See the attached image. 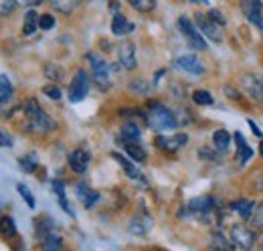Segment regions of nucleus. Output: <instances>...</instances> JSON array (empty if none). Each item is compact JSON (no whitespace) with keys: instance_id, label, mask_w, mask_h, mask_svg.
<instances>
[{"instance_id":"f257e3e1","label":"nucleus","mask_w":263,"mask_h":251,"mask_svg":"<svg viewBox=\"0 0 263 251\" xmlns=\"http://www.w3.org/2000/svg\"><path fill=\"white\" fill-rule=\"evenodd\" d=\"M144 122L156 132H164V130H174L178 126L176 114L172 110H168L164 103L160 101H150L148 110L144 112Z\"/></svg>"},{"instance_id":"f03ea898","label":"nucleus","mask_w":263,"mask_h":251,"mask_svg":"<svg viewBox=\"0 0 263 251\" xmlns=\"http://www.w3.org/2000/svg\"><path fill=\"white\" fill-rule=\"evenodd\" d=\"M25 114H27V122H29V128L33 130L34 134H49L53 132L57 124L55 120L45 114V110L39 105V101L34 97H29L27 103H25Z\"/></svg>"},{"instance_id":"7ed1b4c3","label":"nucleus","mask_w":263,"mask_h":251,"mask_svg":"<svg viewBox=\"0 0 263 251\" xmlns=\"http://www.w3.org/2000/svg\"><path fill=\"white\" fill-rule=\"evenodd\" d=\"M178 29H180L184 41L189 43L191 49H195V51H206V49H209V47H206V41H204V37H202V32L198 31V27H195V23H193L189 16H180V19H178Z\"/></svg>"},{"instance_id":"20e7f679","label":"nucleus","mask_w":263,"mask_h":251,"mask_svg":"<svg viewBox=\"0 0 263 251\" xmlns=\"http://www.w3.org/2000/svg\"><path fill=\"white\" fill-rule=\"evenodd\" d=\"M87 61L91 63V75H93V81L99 89H109L111 87V75H109V65L99 57L98 53H89L87 55Z\"/></svg>"},{"instance_id":"39448f33","label":"nucleus","mask_w":263,"mask_h":251,"mask_svg":"<svg viewBox=\"0 0 263 251\" xmlns=\"http://www.w3.org/2000/svg\"><path fill=\"white\" fill-rule=\"evenodd\" d=\"M195 23H197L198 31L202 32V37H206L209 41H213V43H221L223 41V29H221V25L215 23L209 14L197 12L195 14Z\"/></svg>"},{"instance_id":"423d86ee","label":"nucleus","mask_w":263,"mask_h":251,"mask_svg":"<svg viewBox=\"0 0 263 251\" xmlns=\"http://www.w3.org/2000/svg\"><path fill=\"white\" fill-rule=\"evenodd\" d=\"M87 92H89V75L85 69H79L69 83V101H73V103L81 101L87 95Z\"/></svg>"},{"instance_id":"0eeeda50","label":"nucleus","mask_w":263,"mask_h":251,"mask_svg":"<svg viewBox=\"0 0 263 251\" xmlns=\"http://www.w3.org/2000/svg\"><path fill=\"white\" fill-rule=\"evenodd\" d=\"M231 241L239 249L251 251L253 245H255V233L249 227H245V225H233L231 227Z\"/></svg>"},{"instance_id":"6e6552de","label":"nucleus","mask_w":263,"mask_h":251,"mask_svg":"<svg viewBox=\"0 0 263 251\" xmlns=\"http://www.w3.org/2000/svg\"><path fill=\"white\" fill-rule=\"evenodd\" d=\"M239 83H241V87L245 89V94L249 95L253 101L263 103V79L261 77H257V75H253V73H243V75L239 77Z\"/></svg>"},{"instance_id":"1a4fd4ad","label":"nucleus","mask_w":263,"mask_h":251,"mask_svg":"<svg viewBox=\"0 0 263 251\" xmlns=\"http://www.w3.org/2000/svg\"><path fill=\"white\" fill-rule=\"evenodd\" d=\"M186 142H189V136L182 134V132L180 134H172V136H156V140H154V144L162 152H176L182 146H186Z\"/></svg>"},{"instance_id":"9d476101","label":"nucleus","mask_w":263,"mask_h":251,"mask_svg":"<svg viewBox=\"0 0 263 251\" xmlns=\"http://www.w3.org/2000/svg\"><path fill=\"white\" fill-rule=\"evenodd\" d=\"M261 0H241V10L245 14V19L255 25L257 29L263 31V12H261Z\"/></svg>"},{"instance_id":"9b49d317","label":"nucleus","mask_w":263,"mask_h":251,"mask_svg":"<svg viewBox=\"0 0 263 251\" xmlns=\"http://www.w3.org/2000/svg\"><path fill=\"white\" fill-rule=\"evenodd\" d=\"M118 59H120V65L124 67V69H136V65H138V59H136V45L130 43V41H124V43H120V47H118Z\"/></svg>"},{"instance_id":"f8f14e48","label":"nucleus","mask_w":263,"mask_h":251,"mask_svg":"<svg viewBox=\"0 0 263 251\" xmlns=\"http://www.w3.org/2000/svg\"><path fill=\"white\" fill-rule=\"evenodd\" d=\"M89 162H91V156H89V152L83 150V148H77V150H73V152L69 154V168H71L73 172H77V174H83V172L87 170Z\"/></svg>"},{"instance_id":"ddd939ff","label":"nucleus","mask_w":263,"mask_h":251,"mask_svg":"<svg viewBox=\"0 0 263 251\" xmlns=\"http://www.w3.org/2000/svg\"><path fill=\"white\" fill-rule=\"evenodd\" d=\"M174 65H176L178 69L191 73V75H202V71H204L202 63L198 61L195 55H182V57H178V59L174 61Z\"/></svg>"},{"instance_id":"4468645a","label":"nucleus","mask_w":263,"mask_h":251,"mask_svg":"<svg viewBox=\"0 0 263 251\" xmlns=\"http://www.w3.org/2000/svg\"><path fill=\"white\" fill-rule=\"evenodd\" d=\"M111 158L124 168V172L128 174V178H132V181H140V183H144V174L138 170V166L134 164V162H130L126 156H122V154H118V152H114L111 154Z\"/></svg>"},{"instance_id":"2eb2a0df","label":"nucleus","mask_w":263,"mask_h":251,"mask_svg":"<svg viewBox=\"0 0 263 251\" xmlns=\"http://www.w3.org/2000/svg\"><path fill=\"white\" fill-rule=\"evenodd\" d=\"M77 199L81 201V205H83L85 209H91L99 201V192L93 190V188H89L87 185H83V183H79V185H77Z\"/></svg>"},{"instance_id":"dca6fc26","label":"nucleus","mask_w":263,"mask_h":251,"mask_svg":"<svg viewBox=\"0 0 263 251\" xmlns=\"http://www.w3.org/2000/svg\"><path fill=\"white\" fill-rule=\"evenodd\" d=\"M213 205H215V201H213L211 196H197V199L189 201V209H191L193 213H198V215L211 213V211H213Z\"/></svg>"},{"instance_id":"f3484780","label":"nucleus","mask_w":263,"mask_h":251,"mask_svg":"<svg viewBox=\"0 0 263 251\" xmlns=\"http://www.w3.org/2000/svg\"><path fill=\"white\" fill-rule=\"evenodd\" d=\"M231 209H233L239 217L251 219L253 213H255V203H253V201H247V199H239V201H235V203L231 205Z\"/></svg>"},{"instance_id":"a211bd4d","label":"nucleus","mask_w":263,"mask_h":251,"mask_svg":"<svg viewBox=\"0 0 263 251\" xmlns=\"http://www.w3.org/2000/svg\"><path fill=\"white\" fill-rule=\"evenodd\" d=\"M134 31V25H132L130 21L124 16V14H116L114 16V21H111V32L116 34V37H124V34H128V32Z\"/></svg>"},{"instance_id":"6ab92c4d","label":"nucleus","mask_w":263,"mask_h":251,"mask_svg":"<svg viewBox=\"0 0 263 251\" xmlns=\"http://www.w3.org/2000/svg\"><path fill=\"white\" fill-rule=\"evenodd\" d=\"M235 142H237V162H241V164H245V162H249V158L253 156V150L249 148V144L245 142V138H243V134H235Z\"/></svg>"},{"instance_id":"aec40b11","label":"nucleus","mask_w":263,"mask_h":251,"mask_svg":"<svg viewBox=\"0 0 263 251\" xmlns=\"http://www.w3.org/2000/svg\"><path fill=\"white\" fill-rule=\"evenodd\" d=\"M211 247L217 251H233L235 243L229 241L221 231H213V235H211Z\"/></svg>"},{"instance_id":"412c9836","label":"nucleus","mask_w":263,"mask_h":251,"mask_svg":"<svg viewBox=\"0 0 263 251\" xmlns=\"http://www.w3.org/2000/svg\"><path fill=\"white\" fill-rule=\"evenodd\" d=\"M120 136H122L124 142H138L140 136H142V130H140V126L134 124V122H126V124L122 126V130H120Z\"/></svg>"},{"instance_id":"4be33fe9","label":"nucleus","mask_w":263,"mask_h":251,"mask_svg":"<svg viewBox=\"0 0 263 251\" xmlns=\"http://www.w3.org/2000/svg\"><path fill=\"white\" fill-rule=\"evenodd\" d=\"M213 146H215L219 152L229 150V146H231L229 132H227V130H217V132L213 134Z\"/></svg>"},{"instance_id":"5701e85b","label":"nucleus","mask_w":263,"mask_h":251,"mask_svg":"<svg viewBox=\"0 0 263 251\" xmlns=\"http://www.w3.org/2000/svg\"><path fill=\"white\" fill-rule=\"evenodd\" d=\"M53 190H55V194H57V199H59V205L63 207V211H65L67 215H71V217H75V213H73V209L69 207V203H67V196H65V185L61 183V181H55L53 183Z\"/></svg>"},{"instance_id":"b1692460","label":"nucleus","mask_w":263,"mask_h":251,"mask_svg":"<svg viewBox=\"0 0 263 251\" xmlns=\"http://www.w3.org/2000/svg\"><path fill=\"white\" fill-rule=\"evenodd\" d=\"M16 235V225H14V221L12 217H0V237L2 239H12Z\"/></svg>"},{"instance_id":"393cba45","label":"nucleus","mask_w":263,"mask_h":251,"mask_svg":"<svg viewBox=\"0 0 263 251\" xmlns=\"http://www.w3.org/2000/svg\"><path fill=\"white\" fill-rule=\"evenodd\" d=\"M61 247H63V239H61L57 233H49V235L43 239L41 251H61Z\"/></svg>"},{"instance_id":"a878e982","label":"nucleus","mask_w":263,"mask_h":251,"mask_svg":"<svg viewBox=\"0 0 263 251\" xmlns=\"http://www.w3.org/2000/svg\"><path fill=\"white\" fill-rule=\"evenodd\" d=\"M51 2V6L57 10V12H61V14H71L77 6H79V0H49Z\"/></svg>"},{"instance_id":"bb28decb","label":"nucleus","mask_w":263,"mask_h":251,"mask_svg":"<svg viewBox=\"0 0 263 251\" xmlns=\"http://www.w3.org/2000/svg\"><path fill=\"white\" fill-rule=\"evenodd\" d=\"M36 29H39V14H36L34 10H29V12L25 14V21H23V32H25L27 37H31Z\"/></svg>"},{"instance_id":"cd10ccee","label":"nucleus","mask_w":263,"mask_h":251,"mask_svg":"<svg viewBox=\"0 0 263 251\" xmlns=\"http://www.w3.org/2000/svg\"><path fill=\"white\" fill-rule=\"evenodd\" d=\"M126 152L130 154V158L134 162H146V158H148L146 150L138 142H126Z\"/></svg>"},{"instance_id":"c85d7f7f","label":"nucleus","mask_w":263,"mask_h":251,"mask_svg":"<svg viewBox=\"0 0 263 251\" xmlns=\"http://www.w3.org/2000/svg\"><path fill=\"white\" fill-rule=\"evenodd\" d=\"M128 4H130L136 12L148 14V12H152V10L156 8L158 2H156V0H128Z\"/></svg>"},{"instance_id":"c756f323","label":"nucleus","mask_w":263,"mask_h":251,"mask_svg":"<svg viewBox=\"0 0 263 251\" xmlns=\"http://www.w3.org/2000/svg\"><path fill=\"white\" fill-rule=\"evenodd\" d=\"M45 75H47L53 83H59V81H63V77H65L63 69H61L59 65H55V63H45Z\"/></svg>"},{"instance_id":"7c9ffc66","label":"nucleus","mask_w":263,"mask_h":251,"mask_svg":"<svg viewBox=\"0 0 263 251\" xmlns=\"http://www.w3.org/2000/svg\"><path fill=\"white\" fill-rule=\"evenodd\" d=\"M12 83H10V79L6 77V75H0V103H4V101H8L10 97H12Z\"/></svg>"},{"instance_id":"2f4dec72","label":"nucleus","mask_w":263,"mask_h":251,"mask_svg":"<svg viewBox=\"0 0 263 251\" xmlns=\"http://www.w3.org/2000/svg\"><path fill=\"white\" fill-rule=\"evenodd\" d=\"M193 101L198 103V105H213L215 97L211 95V92H206V89H197V92H193Z\"/></svg>"},{"instance_id":"473e14b6","label":"nucleus","mask_w":263,"mask_h":251,"mask_svg":"<svg viewBox=\"0 0 263 251\" xmlns=\"http://www.w3.org/2000/svg\"><path fill=\"white\" fill-rule=\"evenodd\" d=\"M36 164H39V162H36V156H34V154L23 156L21 160H18V166H21V170H23V172H29V174L36 170Z\"/></svg>"},{"instance_id":"72a5a7b5","label":"nucleus","mask_w":263,"mask_h":251,"mask_svg":"<svg viewBox=\"0 0 263 251\" xmlns=\"http://www.w3.org/2000/svg\"><path fill=\"white\" fill-rule=\"evenodd\" d=\"M16 190H18V194H21V196L25 199V203H27V205H29L31 209H34V207H36V203H34L33 192L29 190V187H27V185H23V183H18V185H16Z\"/></svg>"},{"instance_id":"f704fd0d","label":"nucleus","mask_w":263,"mask_h":251,"mask_svg":"<svg viewBox=\"0 0 263 251\" xmlns=\"http://www.w3.org/2000/svg\"><path fill=\"white\" fill-rule=\"evenodd\" d=\"M148 229H150V221L142 223V221L138 219V217L130 221V233H136V235H144Z\"/></svg>"},{"instance_id":"c9c22d12","label":"nucleus","mask_w":263,"mask_h":251,"mask_svg":"<svg viewBox=\"0 0 263 251\" xmlns=\"http://www.w3.org/2000/svg\"><path fill=\"white\" fill-rule=\"evenodd\" d=\"M43 94L47 95L49 99H53V101H59L63 94H61V89H59V85H55V83H51V85H45L43 87Z\"/></svg>"},{"instance_id":"e433bc0d","label":"nucleus","mask_w":263,"mask_h":251,"mask_svg":"<svg viewBox=\"0 0 263 251\" xmlns=\"http://www.w3.org/2000/svg\"><path fill=\"white\" fill-rule=\"evenodd\" d=\"M128 87H130V92H136V94H148V89H150V85L144 79H132Z\"/></svg>"},{"instance_id":"4c0bfd02","label":"nucleus","mask_w":263,"mask_h":251,"mask_svg":"<svg viewBox=\"0 0 263 251\" xmlns=\"http://www.w3.org/2000/svg\"><path fill=\"white\" fill-rule=\"evenodd\" d=\"M53 27H55V16H53V14H41V16H39V29L51 31Z\"/></svg>"},{"instance_id":"58836bf2","label":"nucleus","mask_w":263,"mask_h":251,"mask_svg":"<svg viewBox=\"0 0 263 251\" xmlns=\"http://www.w3.org/2000/svg\"><path fill=\"white\" fill-rule=\"evenodd\" d=\"M14 8H16V2H14V0H0V16L12 14Z\"/></svg>"},{"instance_id":"ea45409f","label":"nucleus","mask_w":263,"mask_h":251,"mask_svg":"<svg viewBox=\"0 0 263 251\" xmlns=\"http://www.w3.org/2000/svg\"><path fill=\"white\" fill-rule=\"evenodd\" d=\"M12 144H14L12 136H10L6 130L0 128V148H12Z\"/></svg>"},{"instance_id":"a19ab883","label":"nucleus","mask_w":263,"mask_h":251,"mask_svg":"<svg viewBox=\"0 0 263 251\" xmlns=\"http://www.w3.org/2000/svg\"><path fill=\"white\" fill-rule=\"evenodd\" d=\"M253 223L257 225V227H261L263 229V201L255 207V213H253Z\"/></svg>"},{"instance_id":"79ce46f5","label":"nucleus","mask_w":263,"mask_h":251,"mask_svg":"<svg viewBox=\"0 0 263 251\" xmlns=\"http://www.w3.org/2000/svg\"><path fill=\"white\" fill-rule=\"evenodd\" d=\"M209 16H211V19H213L215 23H219L221 27L225 25V19H223V14H221L219 10H215V8H213V10H209Z\"/></svg>"},{"instance_id":"37998d69","label":"nucleus","mask_w":263,"mask_h":251,"mask_svg":"<svg viewBox=\"0 0 263 251\" xmlns=\"http://www.w3.org/2000/svg\"><path fill=\"white\" fill-rule=\"evenodd\" d=\"M16 2V6H27V8H33L36 4H41L43 0H14Z\"/></svg>"},{"instance_id":"c03bdc74","label":"nucleus","mask_w":263,"mask_h":251,"mask_svg":"<svg viewBox=\"0 0 263 251\" xmlns=\"http://www.w3.org/2000/svg\"><path fill=\"white\" fill-rule=\"evenodd\" d=\"M247 124H249V128L253 130V134H255V136H261V130H259V126L255 124L253 120H247Z\"/></svg>"},{"instance_id":"a18cd8bd","label":"nucleus","mask_w":263,"mask_h":251,"mask_svg":"<svg viewBox=\"0 0 263 251\" xmlns=\"http://www.w3.org/2000/svg\"><path fill=\"white\" fill-rule=\"evenodd\" d=\"M259 154H261V158H263V140L259 142Z\"/></svg>"},{"instance_id":"49530a36","label":"nucleus","mask_w":263,"mask_h":251,"mask_svg":"<svg viewBox=\"0 0 263 251\" xmlns=\"http://www.w3.org/2000/svg\"><path fill=\"white\" fill-rule=\"evenodd\" d=\"M195 2H206V0H195Z\"/></svg>"},{"instance_id":"de8ad7c7","label":"nucleus","mask_w":263,"mask_h":251,"mask_svg":"<svg viewBox=\"0 0 263 251\" xmlns=\"http://www.w3.org/2000/svg\"><path fill=\"white\" fill-rule=\"evenodd\" d=\"M261 247H263V241H261Z\"/></svg>"},{"instance_id":"09e8293b","label":"nucleus","mask_w":263,"mask_h":251,"mask_svg":"<svg viewBox=\"0 0 263 251\" xmlns=\"http://www.w3.org/2000/svg\"><path fill=\"white\" fill-rule=\"evenodd\" d=\"M261 4H263V0H261Z\"/></svg>"}]
</instances>
